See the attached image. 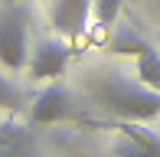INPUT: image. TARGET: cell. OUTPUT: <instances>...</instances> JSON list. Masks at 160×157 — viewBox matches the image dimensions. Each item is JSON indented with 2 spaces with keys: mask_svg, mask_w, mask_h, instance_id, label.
Returning <instances> with one entry per match:
<instances>
[{
  "mask_svg": "<svg viewBox=\"0 0 160 157\" xmlns=\"http://www.w3.org/2000/svg\"><path fill=\"white\" fill-rule=\"evenodd\" d=\"M10 3H17V0H10Z\"/></svg>",
  "mask_w": 160,
  "mask_h": 157,
  "instance_id": "obj_12",
  "label": "cell"
},
{
  "mask_svg": "<svg viewBox=\"0 0 160 157\" xmlns=\"http://www.w3.org/2000/svg\"><path fill=\"white\" fill-rule=\"evenodd\" d=\"M134 69H137V82H144L147 89L160 92V53L150 46V43L134 56Z\"/></svg>",
  "mask_w": 160,
  "mask_h": 157,
  "instance_id": "obj_7",
  "label": "cell"
},
{
  "mask_svg": "<svg viewBox=\"0 0 160 157\" xmlns=\"http://www.w3.org/2000/svg\"><path fill=\"white\" fill-rule=\"evenodd\" d=\"M0 157H36L33 138L17 124H0Z\"/></svg>",
  "mask_w": 160,
  "mask_h": 157,
  "instance_id": "obj_6",
  "label": "cell"
},
{
  "mask_svg": "<svg viewBox=\"0 0 160 157\" xmlns=\"http://www.w3.org/2000/svg\"><path fill=\"white\" fill-rule=\"evenodd\" d=\"M0 62L13 72L30 62V13L17 3L0 13Z\"/></svg>",
  "mask_w": 160,
  "mask_h": 157,
  "instance_id": "obj_2",
  "label": "cell"
},
{
  "mask_svg": "<svg viewBox=\"0 0 160 157\" xmlns=\"http://www.w3.org/2000/svg\"><path fill=\"white\" fill-rule=\"evenodd\" d=\"M92 13H95V20H98L101 26H108V23H114V20H118L121 0H92Z\"/></svg>",
  "mask_w": 160,
  "mask_h": 157,
  "instance_id": "obj_10",
  "label": "cell"
},
{
  "mask_svg": "<svg viewBox=\"0 0 160 157\" xmlns=\"http://www.w3.org/2000/svg\"><path fill=\"white\" fill-rule=\"evenodd\" d=\"M114 157H160V147H147V144H137V141L118 134V141L111 144Z\"/></svg>",
  "mask_w": 160,
  "mask_h": 157,
  "instance_id": "obj_8",
  "label": "cell"
},
{
  "mask_svg": "<svg viewBox=\"0 0 160 157\" xmlns=\"http://www.w3.org/2000/svg\"><path fill=\"white\" fill-rule=\"evenodd\" d=\"M144 46H147V43L141 36H134V30H121L118 36L111 39V53H118V56H137Z\"/></svg>",
  "mask_w": 160,
  "mask_h": 157,
  "instance_id": "obj_9",
  "label": "cell"
},
{
  "mask_svg": "<svg viewBox=\"0 0 160 157\" xmlns=\"http://www.w3.org/2000/svg\"><path fill=\"white\" fill-rule=\"evenodd\" d=\"M88 17H92V0H56L49 10V20L62 39H78L88 26Z\"/></svg>",
  "mask_w": 160,
  "mask_h": 157,
  "instance_id": "obj_4",
  "label": "cell"
},
{
  "mask_svg": "<svg viewBox=\"0 0 160 157\" xmlns=\"http://www.w3.org/2000/svg\"><path fill=\"white\" fill-rule=\"evenodd\" d=\"M69 66V46L59 39H39L30 56V75L33 78H59Z\"/></svg>",
  "mask_w": 160,
  "mask_h": 157,
  "instance_id": "obj_5",
  "label": "cell"
},
{
  "mask_svg": "<svg viewBox=\"0 0 160 157\" xmlns=\"http://www.w3.org/2000/svg\"><path fill=\"white\" fill-rule=\"evenodd\" d=\"M85 92L98 108L121 121H150L160 115V92L128 75L95 72L85 78Z\"/></svg>",
  "mask_w": 160,
  "mask_h": 157,
  "instance_id": "obj_1",
  "label": "cell"
},
{
  "mask_svg": "<svg viewBox=\"0 0 160 157\" xmlns=\"http://www.w3.org/2000/svg\"><path fill=\"white\" fill-rule=\"evenodd\" d=\"M72 115V95L62 85H46L30 105V124H56Z\"/></svg>",
  "mask_w": 160,
  "mask_h": 157,
  "instance_id": "obj_3",
  "label": "cell"
},
{
  "mask_svg": "<svg viewBox=\"0 0 160 157\" xmlns=\"http://www.w3.org/2000/svg\"><path fill=\"white\" fill-rule=\"evenodd\" d=\"M17 108H20V92L10 78H3V72H0V111H17Z\"/></svg>",
  "mask_w": 160,
  "mask_h": 157,
  "instance_id": "obj_11",
  "label": "cell"
}]
</instances>
